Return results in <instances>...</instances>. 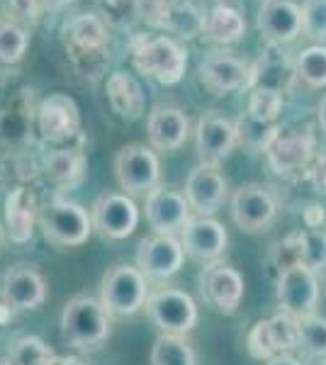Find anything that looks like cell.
Instances as JSON below:
<instances>
[{
    "label": "cell",
    "mask_w": 326,
    "mask_h": 365,
    "mask_svg": "<svg viewBox=\"0 0 326 365\" xmlns=\"http://www.w3.org/2000/svg\"><path fill=\"white\" fill-rule=\"evenodd\" d=\"M61 339L81 351L100 349L112 334V314L100 297L76 295L61 309Z\"/></svg>",
    "instance_id": "6da1fadb"
},
{
    "label": "cell",
    "mask_w": 326,
    "mask_h": 365,
    "mask_svg": "<svg viewBox=\"0 0 326 365\" xmlns=\"http://www.w3.org/2000/svg\"><path fill=\"white\" fill-rule=\"evenodd\" d=\"M63 46L78 73L100 76L108 63V22L96 13L71 17L63 27Z\"/></svg>",
    "instance_id": "7a4b0ae2"
},
{
    "label": "cell",
    "mask_w": 326,
    "mask_h": 365,
    "mask_svg": "<svg viewBox=\"0 0 326 365\" xmlns=\"http://www.w3.org/2000/svg\"><path fill=\"white\" fill-rule=\"evenodd\" d=\"M132 63L141 76L161 86H175L188 68V49L168 34H141L132 44Z\"/></svg>",
    "instance_id": "3957f363"
},
{
    "label": "cell",
    "mask_w": 326,
    "mask_h": 365,
    "mask_svg": "<svg viewBox=\"0 0 326 365\" xmlns=\"http://www.w3.org/2000/svg\"><path fill=\"white\" fill-rule=\"evenodd\" d=\"M39 227L44 239L58 249H73L83 246L93 234V217L86 207L73 200L56 197L41 210Z\"/></svg>",
    "instance_id": "277c9868"
},
{
    "label": "cell",
    "mask_w": 326,
    "mask_h": 365,
    "mask_svg": "<svg viewBox=\"0 0 326 365\" xmlns=\"http://www.w3.org/2000/svg\"><path fill=\"white\" fill-rule=\"evenodd\" d=\"M149 280L136 266H112L100 280V302L112 317H134L146 307Z\"/></svg>",
    "instance_id": "5b68a950"
},
{
    "label": "cell",
    "mask_w": 326,
    "mask_h": 365,
    "mask_svg": "<svg viewBox=\"0 0 326 365\" xmlns=\"http://www.w3.org/2000/svg\"><path fill=\"white\" fill-rule=\"evenodd\" d=\"M317 149V137H314V127L305 125H280L277 134L272 137L268 149L263 151L265 161L272 173L277 175H295L305 173V168L312 163Z\"/></svg>",
    "instance_id": "8992f818"
},
{
    "label": "cell",
    "mask_w": 326,
    "mask_h": 365,
    "mask_svg": "<svg viewBox=\"0 0 326 365\" xmlns=\"http://www.w3.org/2000/svg\"><path fill=\"white\" fill-rule=\"evenodd\" d=\"M115 178L120 187L132 195H149L153 187L161 185V163L151 146L127 144L115 156Z\"/></svg>",
    "instance_id": "52a82bcc"
},
{
    "label": "cell",
    "mask_w": 326,
    "mask_h": 365,
    "mask_svg": "<svg viewBox=\"0 0 326 365\" xmlns=\"http://www.w3.org/2000/svg\"><path fill=\"white\" fill-rule=\"evenodd\" d=\"M146 314L163 334L185 336L198 324V304L185 290L178 287H156L146 299Z\"/></svg>",
    "instance_id": "ba28073f"
},
{
    "label": "cell",
    "mask_w": 326,
    "mask_h": 365,
    "mask_svg": "<svg viewBox=\"0 0 326 365\" xmlns=\"http://www.w3.org/2000/svg\"><path fill=\"white\" fill-rule=\"evenodd\" d=\"M246 349L256 361H270L285 356L287 351L300 349V319L277 312L270 319H260L246 336Z\"/></svg>",
    "instance_id": "9c48e42d"
},
{
    "label": "cell",
    "mask_w": 326,
    "mask_h": 365,
    "mask_svg": "<svg viewBox=\"0 0 326 365\" xmlns=\"http://www.w3.org/2000/svg\"><path fill=\"white\" fill-rule=\"evenodd\" d=\"M277 307L295 319L317 314L319 307V280L317 273L302 266H290L275 278Z\"/></svg>",
    "instance_id": "30bf717a"
},
{
    "label": "cell",
    "mask_w": 326,
    "mask_h": 365,
    "mask_svg": "<svg viewBox=\"0 0 326 365\" xmlns=\"http://www.w3.org/2000/svg\"><path fill=\"white\" fill-rule=\"evenodd\" d=\"M251 63L234 51H212L198 63V81L207 93L222 98L236 91H246Z\"/></svg>",
    "instance_id": "8fae6325"
},
{
    "label": "cell",
    "mask_w": 326,
    "mask_h": 365,
    "mask_svg": "<svg viewBox=\"0 0 326 365\" xmlns=\"http://www.w3.org/2000/svg\"><path fill=\"white\" fill-rule=\"evenodd\" d=\"M141 13L149 25L175 34L180 39L203 37L205 15L193 0H156V3H141Z\"/></svg>",
    "instance_id": "7c38bea8"
},
{
    "label": "cell",
    "mask_w": 326,
    "mask_h": 365,
    "mask_svg": "<svg viewBox=\"0 0 326 365\" xmlns=\"http://www.w3.org/2000/svg\"><path fill=\"white\" fill-rule=\"evenodd\" d=\"M200 292L207 304H212L219 314H236L241 299H244V275L224 261L205 263L200 270Z\"/></svg>",
    "instance_id": "4fadbf2b"
},
{
    "label": "cell",
    "mask_w": 326,
    "mask_h": 365,
    "mask_svg": "<svg viewBox=\"0 0 326 365\" xmlns=\"http://www.w3.org/2000/svg\"><path fill=\"white\" fill-rule=\"evenodd\" d=\"M277 215V200L263 182H246L231 197V217L241 232L256 234L272 225Z\"/></svg>",
    "instance_id": "5bb4252c"
},
{
    "label": "cell",
    "mask_w": 326,
    "mask_h": 365,
    "mask_svg": "<svg viewBox=\"0 0 326 365\" xmlns=\"http://www.w3.org/2000/svg\"><path fill=\"white\" fill-rule=\"evenodd\" d=\"M93 229L103 239H127L139 225V207L127 192H103L91 207Z\"/></svg>",
    "instance_id": "9a60e30c"
},
{
    "label": "cell",
    "mask_w": 326,
    "mask_h": 365,
    "mask_svg": "<svg viewBox=\"0 0 326 365\" xmlns=\"http://www.w3.org/2000/svg\"><path fill=\"white\" fill-rule=\"evenodd\" d=\"M193 207L188 202L185 192H180L173 185H158L146 195L144 215L149 227L156 234H170L183 232L188 222L193 220Z\"/></svg>",
    "instance_id": "2e32d148"
},
{
    "label": "cell",
    "mask_w": 326,
    "mask_h": 365,
    "mask_svg": "<svg viewBox=\"0 0 326 365\" xmlns=\"http://www.w3.org/2000/svg\"><path fill=\"white\" fill-rule=\"evenodd\" d=\"M185 251L183 244L170 234H151L139 241L136 249V268L146 280H168L183 268Z\"/></svg>",
    "instance_id": "e0dca14e"
},
{
    "label": "cell",
    "mask_w": 326,
    "mask_h": 365,
    "mask_svg": "<svg viewBox=\"0 0 326 365\" xmlns=\"http://www.w3.org/2000/svg\"><path fill=\"white\" fill-rule=\"evenodd\" d=\"M236 144H239L236 122L227 120L219 113H205L198 120V127H195V149H198L200 163L219 166L234 151Z\"/></svg>",
    "instance_id": "ac0fdd59"
},
{
    "label": "cell",
    "mask_w": 326,
    "mask_h": 365,
    "mask_svg": "<svg viewBox=\"0 0 326 365\" xmlns=\"http://www.w3.org/2000/svg\"><path fill=\"white\" fill-rule=\"evenodd\" d=\"M297 73H295V61L290 58L282 44H265L256 61L251 63V76H248L246 91H277L285 93L295 86Z\"/></svg>",
    "instance_id": "d6986e66"
},
{
    "label": "cell",
    "mask_w": 326,
    "mask_h": 365,
    "mask_svg": "<svg viewBox=\"0 0 326 365\" xmlns=\"http://www.w3.org/2000/svg\"><path fill=\"white\" fill-rule=\"evenodd\" d=\"M0 299L15 312H32L44 304L46 299V282L39 270L25 263L10 266L0 280Z\"/></svg>",
    "instance_id": "ffe728a7"
},
{
    "label": "cell",
    "mask_w": 326,
    "mask_h": 365,
    "mask_svg": "<svg viewBox=\"0 0 326 365\" xmlns=\"http://www.w3.org/2000/svg\"><path fill=\"white\" fill-rule=\"evenodd\" d=\"M256 27L265 42L290 44L302 34V8L295 0H263Z\"/></svg>",
    "instance_id": "44dd1931"
},
{
    "label": "cell",
    "mask_w": 326,
    "mask_h": 365,
    "mask_svg": "<svg viewBox=\"0 0 326 365\" xmlns=\"http://www.w3.org/2000/svg\"><path fill=\"white\" fill-rule=\"evenodd\" d=\"M37 125L41 137L51 144H63L71 137H76L81 129L78 105L66 93H51L49 98L41 100L37 110Z\"/></svg>",
    "instance_id": "7402d4cb"
},
{
    "label": "cell",
    "mask_w": 326,
    "mask_h": 365,
    "mask_svg": "<svg viewBox=\"0 0 326 365\" xmlns=\"http://www.w3.org/2000/svg\"><path fill=\"white\" fill-rule=\"evenodd\" d=\"M180 244L188 258L200 263L219 261L229 244V234L222 222L212 220V217H193L180 232Z\"/></svg>",
    "instance_id": "603a6c76"
},
{
    "label": "cell",
    "mask_w": 326,
    "mask_h": 365,
    "mask_svg": "<svg viewBox=\"0 0 326 365\" xmlns=\"http://www.w3.org/2000/svg\"><path fill=\"white\" fill-rule=\"evenodd\" d=\"M185 197L195 215L212 217L227 200V178L212 163H198L185 180Z\"/></svg>",
    "instance_id": "cb8c5ba5"
},
{
    "label": "cell",
    "mask_w": 326,
    "mask_h": 365,
    "mask_svg": "<svg viewBox=\"0 0 326 365\" xmlns=\"http://www.w3.org/2000/svg\"><path fill=\"white\" fill-rule=\"evenodd\" d=\"M146 134L153 151H175L190 134V120L175 105H156L146 117Z\"/></svg>",
    "instance_id": "d4e9b609"
},
{
    "label": "cell",
    "mask_w": 326,
    "mask_h": 365,
    "mask_svg": "<svg viewBox=\"0 0 326 365\" xmlns=\"http://www.w3.org/2000/svg\"><path fill=\"white\" fill-rule=\"evenodd\" d=\"M105 96H108L112 113H117V117H122V120H141L146 110L144 88L129 71H112L105 81Z\"/></svg>",
    "instance_id": "484cf974"
},
{
    "label": "cell",
    "mask_w": 326,
    "mask_h": 365,
    "mask_svg": "<svg viewBox=\"0 0 326 365\" xmlns=\"http://www.w3.org/2000/svg\"><path fill=\"white\" fill-rule=\"evenodd\" d=\"M246 34V20L239 8L219 3L205 15L203 39L212 44H236Z\"/></svg>",
    "instance_id": "4316f807"
},
{
    "label": "cell",
    "mask_w": 326,
    "mask_h": 365,
    "mask_svg": "<svg viewBox=\"0 0 326 365\" xmlns=\"http://www.w3.org/2000/svg\"><path fill=\"white\" fill-rule=\"evenodd\" d=\"M5 227L15 244H27L34 232V200L25 187H15L5 197Z\"/></svg>",
    "instance_id": "83f0119b"
},
{
    "label": "cell",
    "mask_w": 326,
    "mask_h": 365,
    "mask_svg": "<svg viewBox=\"0 0 326 365\" xmlns=\"http://www.w3.org/2000/svg\"><path fill=\"white\" fill-rule=\"evenodd\" d=\"M10 365H56L58 356L51 346H46L44 341L34 334H22L15 336L8 346V358Z\"/></svg>",
    "instance_id": "f1b7e54d"
},
{
    "label": "cell",
    "mask_w": 326,
    "mask_h": 365,
    "mask_svg": "<svg viewBox=\"0 0 326 365\" xmlns=\"http://www.w3.org/2000/svg\"><path fill=\"white\" fill-rule=\"evenodd\" d=\"M290 237L295 244L297 266L310 268L314 273L326 268V229H300Z\"/></svg>",
    "instance_id": "f546056e"
},
{
    "label": "cell",
    "mask_w": 326,
    "mask_h": 365,
    "mask_svg": "<svg viewBox=\"0 0 326 365\" xmlns=\"http://www.w3.org/2000/svg\"><path fill=\"white\" fill-rule=\"evenodd\" d=\"M151 365H198L195 349L183 336L161 334L153 341Z\"/></svg>",
    "instance_id": "4dcf8cb0"
},
{
    "label": "cell",
    "mask_w": 326,
    "mask_h": 365,
    "mask_svg": "<svg viewBox=\"0 0 326 365\" xmlns=\"http://www.w3.org/2000/svg\"><path fill=\"white\" fill-rule=\"evenodd\" d=\"M295 73L307 88H326V44H312L295 58Z\"/></svg>",
    "instance_id": "1f68e13d"
},
{
    "label": "cell",
    "mask_w": 326,
    "mask_h": 365,
    "mask_svg": "<svg viewBox=\"0 0 326 365\" xmlns=\"http://www.w3.org/2000/svg\"><path fill=\"white\" fill-rule=\"evenodd\" d=\"M27 44H29L27 29L15 17L0 15V63L13 66V63L22 61Z\"/></svg>",
    "instance_id": "d6a6232c"
},
{
    "label": "cell",
    "mask_w": 326,
    "mask_h": 365,
    "mask_svg": "<svg viewBox=\"0 0 326 365\" xmlns=\"http://www.w3.org/2000/svg\"><path fill=\"white\" fill-rule=\"evenodd\" d=\"M100 17L110 27L129 29L144 17L141 13V0H98Z\"/></svg>",
    "instance_id": "836d02e7"
},
{
    "label": "cell",
    "mask_w": 326,
    "mask_h": 365,
    "mask_svg": "<svg viewBox=\"0 0 326 365\" xmlns=\"http://www.w3.org/2000/svg\"><path fill=\"white\" fill-rule=\"evenodd\" d=\"M282 108H285V96L277 91H248V105H246V115H251L258 122H270L277 125V117H280Z\"/></svg>",
    "instance_id": "e575fe53"
},
{
    "label": "cell",
    "mask_w": 326,
    "mask_h": 365,
    "mask_svg": "<svg viewBox=\"0 0 326 365\" xmlns=\"http://www.w3.org/2000/svg\"><path fill=\"white\" fill-rule=\"evenodd\" d=\"M236 129H239V144H244L246 149L253 151H265L272 137L277 134L280 125H270V122H258L251 115H241L236 120Z\"/></svg>",
    "instance_id": "d590c367"
},
{
    "label": "cell",
    "mask_w": 326,
    "mask_h": 365,
    "mask_svg": "<svg viewBox=\"0 0 326 365\" xmlns=\"http://www.w3.org/2000/svg\"><path fill=\"white\" fill-rule=\"evenodd\" d=\"M300 349L314 358H326V317L312 314L300 319Z\"/></svg>",
    "instance_id": "8d00e7d4"
},
{
    "label": "cell",
    "mask_w": 326,
    "mask_h": 365,
    "mask_svg": "<svg viewBox=\"0 0 326 365\" xmlns=\"http://www.w3.org/2000/svg\"><path fill=\"white\" fill-rule=\"evenodd\" d=\"M302 37L314 44H326V0L302 3Z\"/></svg>",
    "instance_id": "74e56055"
},
{
    "label": "cell",
    "mask_w": 326,
    "mask_h": 365,
    "mask_svg": "<svg viewBox=\"0 0 326 365\" xmlns=\"http://www.w3.org/2000/svg\"><path fill=\"white\" fill-rule=\"evenodd\" d=\"M305 180L310 182V187L319 195H326V151L317 154L312 158V163L305 168Z\"/></svg>",
    "instance_id": "f35d334b"
},
{
    "label": "cell",
    "mask_w": 326,
    "mask_h": 365,
    "mask_svg": "<svg viewBox=\"0 0 326 365\" xmlns=\"http://www.w3.org/2000/svg\"><path fill=\"white\" fill-rule=\"evenodd\" d=\"M10 10L20 20L29 22V25H37L41 13H44V5H41V0H10Z\"/></svg>",
    "instance_id": "ab89813d"
},
{
    "label": "cell",
    "mask_w": 326,
    "mask_h": 365,
    "mask_svg": "<svg viewBox=\"0 0 326 365\" xmlns=\"http://www.w3.org/2000/svg\"><path fill=\"white\" fill-rule=\"evenodd\" d=\"M302 222L307 229H324L326 227V205L322 202H310L302 210Z\"/></svg>",
    "instance_id": "60d3db41"
},
{
    "label": "cell",
    "mask_w": 326,
    "mask_h": 365,
    "mask_svg": "<svg viewBox=\"0 0 326 365\" xmlns=\"http://www.w3.org/2000/svg\"><path fill=\"white\" fill-rule=\"evenodd\" d=\"M71 3H73V0H41L44 10H49V13H58V10L68 8Z\"/></svg>",
    "instance_id": "b9f144b4"
},
{
    "label": "cell",
    "mask_w": 326,
    "mask_h": 365,
    "mask_svg": "<svg viewBox=\"0 0 326 365\" xmlns=\"http://www.w3.org/2000/svg\"><path fill=\"white\" fill-rule=\"evenodd\" d=\"M265 365H302V363L297 361V358H292V356H287V353H285V356H275V358H270V361L265 363Z\"/></svg>",
    "instance_id": "7bdbcfd3"
},
{
    "label": "cell",
    "mask_w": 326,
    "mask_h": 365,
    "mask_svg": "<svg viewBox=\"0 0 326 365\" xmlns=\"http://www.w3.org/2000/svg\"><path fill=\"white\" fill-rule=\"evenodd\" d=\"M317 120H319V127L326 132V96L319 100V105H317Z\"/></svg>",
    "instance_id": "ee69618b"
},
{
    "label": "cell",
    "mask_w": 326,
    "mask_h": 365,
    "mask_svg": "<svg viewBox=\"0 0 326 365\" xmlns=\"http://www.w3.org/2000/svg\"><path fill=\"white\" fill-rule=\"evenodd\" d=\"M56 365H88V363L81 361V358H76V356H63V358H58Z\"/></svg>",
    "instance_id": "f6af8a7d"
},
{
    "label": "cell",
    "mask_w": 326,
    "mask_h": 365,
    "mask_svg": "<svg viewBox=\"0 0 326 365\" xmlns=\"http://www.w3.org/2000/svg\"><path fill=\"white\" fill-rule=\"evenodd\" d=\"M0 365H10V363L8 361H0Z\"/></svg>",
    "instance_id": "bcb514c9"
},
{
    "label": "cell",
    "mask_w": 326,
    "mask_h": 365,
    "mask_svg": "<svg viewBox=\"0 0 326 365\" xmlns=\"http://www.w3.org/2000/svg\"><path fill=\"white\" fill-rule=\"evenodd\" d=\"M322 365H326V358H324V363H322Z\"/></svg>",
    "instance_id": "7dc6e473"
}]
</instances>
